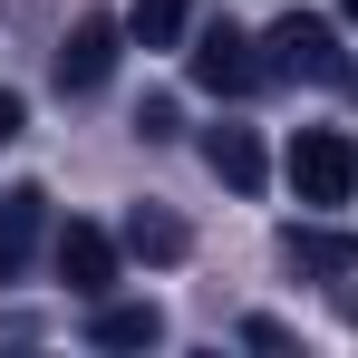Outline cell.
Instances as JSON below:
<instances>
[{
	"label": "cell",
	"instance_id": "1",
	"mask_svg": "<svg viewBox=\"0 0 358 358\" xmlns=\"http://www.w3.org/2000/svg\"><path fill=\"white\" fill-rule=\"evenodd\" d=\"M262 68L271 78H300V87H358V59L339 49V20H320V10L271 20L262 29Z\"/></svg>",
	"mask_w": 358,
	"mask_h": 358
},
{
	"label": "cell",
	"instance_id": "2",
	"mask_svg": "<svg viewBox=\"0 0 358 358\" xmlns=\"http://www.w3.org/2000/svg\"><path fill=\"white\" fill-rule=\"evenodd\" d=\"M291 194L320 203V213L358 194V136H349V126H300V136H291Z\"/></svg>",
	"mask_w": 358,
	"mask_h": 358
},
{
	"label": "cell",
	"instance_id": "3",
	"mask_svg": "<svg viewBox=\"0 0 358 358\" xmlns=\"http://www.w3.org/2000/svg\"><path fill=\"white\" fill-rule=\"evenodd\" d=\"M271 68H262V39H242L233 20H213L203 39H194V87H213V97H252Z\"/></svg>",
	"mask_w": 358,
	"mask_h": 358
},
{
	"label": "cell",
	"instance_id": "4",
	"mask_svg": "<svg viewBox=\"0 0 358 358\" xmlns=\"http://www.w3.org/2000/svg\"><path fill=\"white\" fill-rule=\"evenodd\" d=\"M49 262H59V281L78 300H107V291H117V233H97V223H59Z\"/></svg>",
	"mask_w": 358,
	"mask_h": 358
},
{
	"label": "cell",
	"instance_id": "5",
	"mask_svg": "<svg viewBox=\"0 0 358 358\" xmlns=\"http://www.w3.org/2000/svg\"><path fill=\"white\" fill-rule=\"evenodd\" d=\"M117 39H126L117 20H107V10H87V20L59 39V97H87V87H107V68H117Z\"/></svg>",
	"mask_w": 358,
	"mask_h": 358
},
{
	"label": "cell",
	"instance_id": "6",
	"mask_svg": "<svg viewBox=\"0 0 358 358\" xmlns=\"http://www.w3.org/2000/svg\"><path fill=\"white\" fill-rule=\"evenodd\" d=\"M39 233H49V194H39V184H10V194H0V281L29 271Z\"/></svg>",
	"mask_w": 358,
	"mask_h": 358
},
{
	"label": "cell",
	"instance_id": "7",
	"mask_svg": "<svg viewBox=\"0 0 358 358\" xmlns=\"http://www.w3.org/2000/svg\"><path fill=\"white\" fill-rule=\"evenodd\" d=\"M281 262H291V271H310V281H349V271H358V233L291 223V233H281Z\"/></svg>",
	"mask_w": 358,
	"mask_h": 358
},
{
	"label": "cell",
	"instance_id": "8",
	"mask_svg": "<svg viewBox=\"0 0 358 358\" xmlns=\"http://www.w3.org/2000/svg\"><path fill=\"white\" fill-rule=\"evenodd\" d=\"M87 339H97V349H155V339H165V310H155V300H97Z\"/></svg>",
	"mask_w": 358,
	"mask_h": 358
},
{
	"label": "cell",
	"instance_id": "9",
	"mask_svg": "<svg viewBox=\"0 0 358 358\" xmlns=\"http://www.w3.org/2000/svg\"><path fill=\"white\" fill-rule=\"evenodd\" d=\"M203 165L233 184V194H262V136H252V126H213V136H203Z\"/></svg>",
	"mask_w": 358,
	"mask_h": 358
},
{
	"label": "cell",
	"instance_id": "10",
	"mask_svg": "<svg viewBox=\"0 0 358 358\" xmlns=\"http://www.w3.org/2000/svg\"><path fill=\"white\" fill-rule=\"evenodd\" d=\"M126 252H136V262H184V252H194V233H184L175 213H165V203H136V213H126Z\"/></svg>",
	"mask_w": 358,
	"mask_h": 358
},
{
	"label": "cell",
	"instance_id": "11",
	"mask_svg": "<svg viewBox=\"0 0 358 358\" xmlns=\"http://www.w3.org/2000/svg\"><path fill=\"white\" fill-rule=\"evenodd\" d=\"M184 20H194V0H136L126 10V39H145V49H175Z\"/></svg>",
	"mask_w": 358,
	"mask_h": 358
},
{
	"label": "cell",
	"instance_id": "12",
	"mask_svg": "<svg viewBox=\"0 0 358 358\" xmlns=\"http://www.w3.org/2000/svg\"><path fill=\"white\" fill-rule=\"evenodd\" d=\"M175 97H145V107H136V136H145V145H165V136H175Z\"/></svg>",
	"mask_w": 358,
	"mask_h": 358
},
{
	"label": "cell",
	"instance_id": "13",
	"mask_svg": "<svg viewBox=\"0 0 358 358\" xmlns=\"http://www.w3.org/2000/svg\"><path fill=\"white\" fill-rule=\"evenodd\" d=\"M20 126H29V107H20V97H10V87H0V145H10V136H20Z\"/></svg>",
	"mask_w": 358,
	"mask_h": 358
},
{
	"label": "cell",
	"instance_id": "14",
	"mask_svg": "<svg viewBox=\"0 0 358 358\" xmlns=\"http://www.w3.org/2000/svg\"><path fill=\"white\" fill-rule=\"evenodd\" d=\"M339 20H358V0H339Z\"/></svg>",
	"mask_w": 358,
	"mask_h": 358
}]
</instances>
